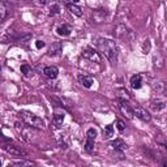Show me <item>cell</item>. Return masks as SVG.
Listing matches in <instances>:
<instances>
[{
	"label": "cell",
	"mask_w": 167,
	"mask_h": 167,
	"mask_svg": "<svg viewBox=\"0 0 167 167\" xmlns=\"http://www.w3.org/2000/svg\"><path fill=\"white\" fill-rule=\"evenodd\" d=\"M97 47H98V50L110 60L111 64H116L117 47H116V43L114 41L106 39V38H98L97 39Z\"/></svg>",
	"instance_id": "obj_1"
},
{
	"label": "cell",
	"mask_w": 167,
	"mask_h": 167,
	"mask_svg": "<svg viewBox=\"0 0 167 167\" xmlns=\"http://www.w3.org/2000/svg\"><path fill=\"white\" fill-rule=\"evenodd\" d=\"M18 116L28 127H30V128H37V129H43L44 128V120L43 119L37 116L33 112H30V111L22 110L18 112Z\"/></svg>",
	"instance_id": "obj_2"
},
{
	"label": "cell",
	"mask_w": 167,
	"mask_h": 167,
	"mask_svg": "<svg viewBox=\"0 0 167 167\" xmlns=\"http://www.w3.org/2000/svg\"><path fill=\"white\" fill-rule=\"evenodd\" d=\"M4 150L7 153H9L11 155H26L25 150L21 149L20 146L13 145V144H5L4 145Z\"/></svg>",
	"instance_id": "obj_3"
},
{
	"label": "cell",
	"mask_w": 167,
	"mask_h": 167,
	"mask_svg": "<svg viewBox=\"0 0 167 167\" xmlns=\"http://www.w3.org/2000/svg\"><path fill=\"white\" fill-rule=\"evenodd\" d=\"M133 115H136L138 119H141L142 122H150L152 120V115H150L145 108L142 107H136L133 108Z\"/></svg>",
	"instance_id": "obj_4"
},
{
	"label": "cell",
	"mask_w": 167,
	"mask_h": 167,
	"mask_svg": "<svg viewBox=\"0 0 167 167\" xmlns=\"http://www.w3.org/2000/svg\"><path fill=\"white\" fill-rule=\"evenodd\" d=\"M119 107H120V111H122L123 115H124L127 119H133V108H132L124 99L120 101V105H119Z\"/></svg>",
	"instance_id": "obj_5"
},
{
	"label": "cell",
	"mask_w": 167,
	"mask_h": 167,
	"mask_svg": "<svg viewBox=\"0 0 167 167\" xmlns=\"http://www.w3.org/2000/svg\"><path fill=\"white\" fill-rule=\"evenodd\" d=\"M82 56L86 58V59H89L90 61H95V63H99V61H101L99 54L95 52V51L91 50V49H85V50L82 51Z\"/></svg>",
	"instance_id": "obj_6"
},
{
	"label": "cell",
	"mask_w": 167,
	"mask_h": 167,
	"mask_svg": "<svg viewBox=\"0 0 167 167\" xmlns=\"http://www.w3.org/2000/svg\"><path fill=\"white\" fill-rule=\"evenodd\" d=\"M63 122H64V112L63 111H55L54 117H52V125L54 128H60Z\"/></svg>",
	"instance_id": "obj_7"
},
{
	"label": "cell",
	"mask_w": 167,
	"mask_h": 167,
	"mask_svg": "<svg viewBox=\"0 0 167 167\" xmlns=\"http://www.w3.org/2000/svg\"><path fill=\"white\" fill-rule=\"evenodd\" d=\"M43 73L49 77V78H56L58 75H59V69L58 67H55V65H49V67H46L44 70H43Z\"/></svg>",
	"instance_id": "obj_8"
},
{
	"label": "cell",
	"mask_w": 167,
	"mask_h": 167,
	"mask_svg": "<svg viewBox=\"0 0 167 167\" xmlns=\"http://www.w3.org/2000/svg\"><path fill=\"white\" fill-rule=\"evenodd\" d=\"M111 146H112V149L117 150V152H125L127 149V144L122 138H116L114 141H111Z\"/></svg>",
	"instance_id": "obj_9"
},
{
	"label": "cell",
	"mask_w": 167,
	"mask_h": 167,
	"mask_svg": "<svg viewBox=\"0 0 167 167\" xmlns=\"http://www.w3.org/2000/svg\"><path fill=\"white\" fill-rule=\"evenodd\" d=\"M131 87L132 89H140L141 85H142V78L140 75H134L131 77Z\"/></svg>",
	"instance_id": "obj_10"
},
{
	"label": "cell",
	"mask_w": 167,
	"mask_h": 167,
	"mask_svg": "<svg viewBox=\"0 0 167 167\" xmlns=\"http://www.w3.org/2000/svg\"><path fill=\"white\" fill-rule=\"evenodd\" d=\"M78 81H80V84L85 87H91V85H93V78L90 76H86V75L78 76Z\"/></svg>",
	"instance_id": "obj_11"
},
{
	"label": "cell",
	"mask_w": 167,
	"mask_h": 167,
	"mask_svg": "<svg viewBox=\"0 0 167 167\" xmlns=\"http://www.w3.org/2000/svg\"><path fill=\"white\" fill-rule=\"evenodd\" d=\"M56 31H58V34L60 35V37H68L69 34H70V31H72V29H70V26H68V25H60L58 29H56Z\"/></svg>",
	"instance_id": "obj_12"
},
{
	"label": "cell",
	"mask_w": 167,
	"mask_h": 167,
	"mask_svg": "<svg viewBox=\"0 0 167 167\" xmlns=\"http://www.w3.org/2000/svg\"><path fill=\"white\" fill-rule=\"evenodd\" d=\"M68 11L72 13V14H75V16H77V17H81L82 16V9L80 7H77L76 4H68Z\"/></svg>",
	"instance_id": "obj_13"
},
{
	"label": "cell",
	"mask_w": 167,
	"mask_h": 167,
	"mask_svg": "<svg viewBox=\"0 0 167 167\" xmlns=\"http://www.w3.org/2000/svg\"><path fill=\"white\" fill-rule=\"evenodd\" d=\"M61 52V44L60 43H54L51 47H50V50H49V55L50 56H56V55H59Z\"/></svg>",
	"instance_id": "obj_14"
},
{
	"label": "cell",
	"mask_w": 167,
	"mask_h": 167,
	"mask_svg": "<svg viewBox=\"0 0 167 167\" xmlns=\"http://www.w3.org/2000/svg\"><path fill=\"white\" fill-rule=\"evenodd\" d=\"M114 136V127L112 125H106L105 127V129H103V138H111Z\"/></svg>",
	"instance_id": "obj_15"
},
{
	"label": "cell",
	"mask_w": 167,
	"mask_h": 167,
	"mask_svg": "<svg viewBox=\"0 0 167 167\" xmlns=\"http://www.w3.org/2000/svg\"><path fill=\"white\" fill-rule=\"evenodd\" d=\"M7 16H8V8H7L5 3L0 2V22L4 21Z\"/></svg>",
	"instance_id": "obj_16"
},
{
	"label": "cell",
	"mask_w": 167,
	"mask_h": 167,
	"mask_svg": "<svg viewBox=\"0 0 167 167\" xmlns=\"http://www.w3.org/2000/svg\"><path fill=\"white\" fill-rule=\"evenodd\" d=\"M21 72L25 77H31V76H33V69H31V67L28 65V64H22L21 65Z\"/></svg>",
	"instance_id": "obj_17"
},
{
	"label": "cell",
	"mask_w": 167,
	"mask_h": 167,
	"mask_svg": "<svg viewBox=\"0 0 167 167\" xmlns=\"http://www.w3.org/2000/svg\"><path fill=\"white\" fill-rule=\"evenodd\" d=\"M95 138H97V131H95L94 128L87 129V132H86V140L87 141H95Z\"/></svg>",
	"instance_id": "obj_18"
},
{
	"label": "cell",
	"mask_w": 167,
	"mask_h": 167,
	"mask_svg": "<svg viewBox=\"0 0 167 167\" xmlns=\"http://www.w3.org/2000/svg\"><path fill=\"white\" fill-rule=\"evenodd\" d=\"M60 12V7H59V4H52L50 8H49V16H56L58 13Z\"/></svg>",
	"instance_id": "obj_19"
},
{
	"label": "cell",
	"mask_w": 167,
	"mask_h": 167,
	"mask_svg": "<svg viewBox=\"0 0 167 167\" xmlns=\"http://www.w3.org/2000/svg\"><path fill=\"white\" fill-rule=\"evenodd\" d=\"M164 106H166L164 101H158V102H154V103H153V108H154L155 111H161V110H163Z\"/></svg>",
	"instance_id": "obj_20"
},
{
	"label": "cell",
	"mask_w": 167,
	"mask_h": 167,
	"mask_svg": "<svg viewBox=\"0 0 167 167\" xmlns=\"http://www.w3.org/2000/svg\"><path fill=\"white\" fill-rule=\"evenodd\" d=\"M93 149H94V141H87L86 140V144L84 146V150H85L86 153H91Z\"/></svg>",
	"instance_id": "obj_21"
},
{
	"label": "cell",
	"mask_w": 167,
	"mask_h": 167,
	"mask_svg": "<svg viewBox=\"0 0 167 167\" xmlns=\"http://www.w3.org/2000/svg\"><path fill=\"white\" fill-rule=\"evenodd\" d=\"M34 163L31 161H18V162H13L12 166H18V167H23V166H33Z\"/></svg>",
	"instance_id": "obj_22"
},
{
	"label": "cell",
	"mask_w": 167,
	"mask_h": 167,
	"mask_svg": "<svg viewBox=\"0 0 167 167\" xmlns=\"http://www.w3.org/2000/svg\"><path fill=\"white\" fill-rule=\"evenodd\" d=\"M116 91H117V93H120V94H117V95H119V97H122V98H123L124 101L129 98V95H128V91H127V90H124V89H117Z\"/></svg>",
	"instance_id": "obj_23"
},
{
	"label": "cell",
	"mask_w": 167,
	"mask_h": 167,
	"mask_svg": "<svg viewBox=\"0 0 167 167\" xmlns=\"http://www.w3.org/2000/svg\"><path fill=\"white\" fill-rule=\"evenodd\" d=\"M51 2H52V0H33V3L35 5H39V7H44V5H47Z\"/></svg>",
	"instance_id": "obj_24"
},
{
	"label": "cell",
	"mask_w": 167,
	"mask_h": 167,
	"mask_svg": "<svg viewBox=\"0 0 167 167\" xmlns=\"http://www.w3.org/2000/svg\"><path fill=\"white\" fill-rule=\"evenodd\" d=\"M116 123H117V129H119V132H120V133H123V132H124V129H125V125H124V123H123L122 120H117Z\"/></svg>",
	"instance_id": "obj_25"
},
{
	"label": "cell",
	"mask_w": 167,
	"mask_h": 167,
	"mask_svg": "<svg viewBox=\"0 0 167 167\" xmlns=\"http://www.w3.org/2000/svg\"><path fill=\"white\" fill-rule=\"evenodd\" d=\"M35 46H37V49H43V47L46 46V43L43 41H37L35 42Z\"/></svg>",
	"instance_id": "obj_26"
},
{
	"label": "cell",
	"mask_w": 167,
	"mask_h": 167,
	"mask_svg": "<svg viewBox=\"0 0 167 167\" xmlns=\"http://www.w3.org/2000/svg\"><path fill=\"white\" fill-rule=\"evenodd\" d=\"M68 2H69L70 4H77L78 2H80V0H68Z\"/></svg>",
	"instance_id": "obj_27"
},
{
	"label": "cell",
	"mask_w": 167,
	"mask_h": 167,
	"mask_svg": "<svg viewBox=\"0 0 167 167\" xmlns=\"http://www.w3.org/2000/svg\"><path fill=\"white\" fill-rule=\"evenodd\" d=\"M0 164H2V161H0Z\"/></svg>",
	"instance_id": "obj_28"
},
{
	"label": "cell",
	"mask_w": 167,
	"mask_h": 167,
	"mask_svg": "<svg viewBox=\"0 0 167 167\" xmlns=\"http://www.w3.org/2000/svg\"><path fill=\"white\" fill-rule=\"evenodd\" d=\"M0 72H2V69H0Z\"/></svg>",
	"instance_id": "obj_29"
}]
</instances>
